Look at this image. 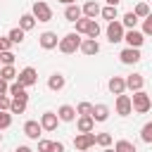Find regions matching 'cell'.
I'll use <instances>...</instances> for the list:
<instances>
[{
  "label": "cell",
  "mask_w": 152,
  "mask_h": 152,
  "mask_svg": "<svg viewBox=\"0 0 152 152\" xmlns=\"http://www.w3.org/2000/svg\"><path fill=\"white\" fill-rule=\"evenodd\" d=\"M81 43H83V38H81L76 31H71V33H66V36H62V38H59L57 50H59L62 55H74L76 50H81Z\"/></svg>",
  "instance_id": "cell-1"
},
{
  "label": "cell",
  "mask_w": 152,
  "mask_h": 152,
  "mask_svg": "<svg viewBox=\"0 0 152 152\" xmlns=\"http://www.w3.org/2000/svg\"><path fill=\"white\" fill-rule=\"evenodd\" d=\"M133 112L135 114H147L150 109H152V100H150V95L145 93V90H138V93H133Z\"/></svg>",
  "instance_id": "cell-2"
},
{
  "label": "cell",
  "mask_w": 152,
  "mask_h": 152,
  "mask_svg": "<svg viewBox=\"0 0 152 152\" xmlns=\"http://www.w3.org/2000/svg\"><path fill=\"white\" fill-rule=\"evenodd\" d=\"M31 14L36 17V21H50L52 19V7L45 2V0H36L33 2V7H31Z\"/></svg>",
  "instance_id": "cell-3"
},
{
  "label": "cell",
  "mask_w": 152,
  "mask_h": 152,
  "mask_svg": "<svg viewBox=\"0 0 152 152\" xmlns=\"http://www.w3.org/2000/svg\"><path fill=\"white\" fill-rule=\"evenodd\" d=\"M104 33H107V40H109V43H121L124 36H126V28H124V24L116 19V21H109V24H107Z\"/></svg>",
  "instance_id": "cell-4"
},
{
  "label": "cell",
  "mask_w": 152,
  "mask_h": 152,
  "mask_svg": "<svg viewBox=\"0 0 152 152\" xmlns=\"http://www.w3.org/2000/svg\"><path fill=\"white\" fill-rule=\"evenodd\" d=\"M17 81H19L24 88H31V86H36V83H38V71H36L33 66H24V69L19 71Z\"/></svg>",
  "instance_id": "cell-5"
},
{
  "label": "cell",
  "mask_w": 152,
  "mask_h": 152,
  "mask_svg": "<svg viewBox=\"0 0 152 152\" xmlns=\"http://www.w3.org/2000/svg\"><path fill=\"white\" fill-rule=\"evenodd\" d=\"M114 109H116V114L119 116H128L131 112H133V100H131V95H116V102H114Z\"/></svg>",
  "instance_id": "cell-6"
},
{
  "label": "cell",
  "mask_w": 152,
  "mask_h": 152,
  "mask_svg": "<svg viewBox=\"0 0 152 152\" xmlns=\"http://www.w3.org/2000/svg\"><path fill=\"white\" fill-rule=\"evenodd\" d=\"M93 145H97V142H95V133H76L74 147H76L78 152H86V150H90Z\"/></svg>",
  "instance_id": "cell-7"
},
{
  "label": "cell",
  "mask_w": 152,
  "mask_h": 152,
  "mask_svg": "<svg viewBox=\"0 0 152 152\" xmlns=\"http://www.w3.org/2000/svg\"><path fill=\"white\" fill-rule=\"evenodd\" d=\"M38 45H40L43 50H55V48L59 45V38H57L55 31H43V33L38 36Z\"/></svg>",
  "instance_id": "cell-8"
},
{
  "label": "cell",
  "mask_w": 152,
  "mask_h": 152,
  "mask_svg": "<svg viewBox=\"0 0 152 152\" xmlns=\"http://www.w3.org/2000/svg\"><path fill=\"white\" fill-rule=\"evenodd\" d=\"M119 59H121V64H138L140 59H142V55H140V50L138 48H124L121 52H119Z\"/></svg>",
  "instance_id": "cell-9"
},
{
  "label": "cell",
  "mask_w": 152,
  "mask_h": 152,
  "mask_svg": "<svg viewBox=\"0 0 152 152\" xmlns=\"http://www.w3.org/2000/svg\"><path fill=\"white\" fill-rule=\"evenodd\" d=\"M124 40L128 43V48H142V43H145V33L142 31H138V28H131V31H126V36H124Z\"/></svg>",
  "instance_id": "cell-10"
},
{
  "label": "cell",
  "mask_w": 152,
  "mask_h": 152,
  "mask_svg": "<svg viewBox=\"0 0 152 152\" xmlns=\"http://www.w3.org/2000/svg\"><path fill=\"white\" fill-rule=\"evenodd\" d=\"M107 88L112 95H124L126 93V76H112L107 81Z\"/></svg>",
  "instance_id": "cell-11"
},
{
  "label": "cell",
  "mask_w": 152,
  "mask_h": 152,
  "mask_svg": "<svg viewBox=\"0 0 152 152\" xmlns=\"http://www.w3.org/2000/svg\"><path fill=\"white\" fill-rule=\"evenodd\" d=\"M57 124H59V116H57V112H43L40 114V126H43V131H55L57 128Z\"/></svg>",
  "instance_id": "cell-12"
},
{
  "label": "cell",
  "mask_w": 152,
  "mask_h": 152,
  "mask_svg": "<svg viewBox=\"0 0 152 152\" xmlns=\"http://www.w3.org/2000/svg\"><path fill=\"white\" fill-rule=\"evenodd\" d=\"M40 133H43V126H40V121H33V119H28V121L24 124V135H26V138H31V140H40Z\"/></svg>",
  "instance_id": "cell-13"
},
{
  "label": "cell",
  "mask_w": 152,
  "mask_h": 152,
  "mask_svg": "<svg viewBox=\"0 0 152 152\" xmlns=\"http://www.w3.org/2000/svg\"><path fill=\"white\" fill-rule=\"evenodd\" d=\"M142 86H145V78H142V74H128L126 76V90H131V93H138V90H142Z\"/></svg>",
  "instance_id": "cell-14"
},
{
  "label": "cell",
  "mask_w": 152,
  "mask_h": 152,
  "mask_svg": "<svg viewBox=\"0 0 152 152\" xmlns=\"http://www.w3.org/2000/svg\"><path fill=\"white\" fill-rule=\"evenodd\" d=\"M100 12H102V7H100L97 0H86L83 2V17L86 19H95V17H100Z\"/></svg>",
  "instance_id": "cell-15"
},
{
  "label": "cell",
  "mask_w": 152,
  "mask_h": 152,
  "mask_svg": "<svg viewBox=\"0 0 152 152\" xmlns=\"http://www.w3.org/2000/svg\"><path fill=\"white\" fill-rule=\"evenodd\" d=\"M64 86H66V78H64V74H59V71L50 74V78H48V88H50L52 93H59Z\"/></svg>",
  "instance_id": "cell-16"
},
{
  "label": "cell",
  "mask_w": 152,
  "mask_h": 152,
  "mask_svg": "<svg viewBox=\"0 0 152 152\" xmlns=\"http://www.w3.org/2000/svg\"><path fill=\"white\" fill-rule=\"evenodd\" d=\"M81 52H83L86 57H93V55L100 52V43L93 40V38H83V43H81Z\"/></svg>",
  "instance_id": "cell-17"
},
{
  "label": "cell",
  "mask_w": 152,
  "mask_h": 152,
  "mask_svg": "<svg viewBox=\"0 0 152 152\" xmlns=\"http://www.w3.org/2000/svg\"><path fill=\"white\" fill-rule=\"evenodd\" d=\"M10 97H14V100H24V102H28V93H26V88L19 83V81H14V83H10Z\"/></svg>",
  "instance_id": "cell-18"
},
{
  "label": "cell",
  "mask_w": 152,
  "mask_h": 152,
  "mask_svg": "<svg viewBox=\"0 0 152 152\" xmlns=\"http://www.w3.org/2000/svg\"><path fill=\"white\" fill-rule=\"evenodd\" d=\"M95 128V119L93 116H78L76 119V131L78 133H93Z\"/></svg>",
  "instance_id": "cell-19"
},
{
  "label": "cell",
  "mask_w": 152,
  "mask_h": 152,
  "mask_svg": "<svg viewBox=\"0 0 152 152\" xmlns=\"http://www.w3.org/2000/svg\"><path fill=\"white\" fill-rule=\"evenodd\" d=\"M57 116H59V121L69 124V121L76 119V107H71V104H62V107L57 109Z\"/></svg>",
  "instance_id": "cell-20"
},
{
  "label": "cell",
  "mask_w": 152,
  "mask_h": 152,
  "mask_svg": "<svg viewBox=\"0 0 152 152\" xmlns=\"http://www.w3.org/2000/svg\"><path fill=\"white\" fill-rule=\"evenodd\" d=\"M93 119H95V124H102V121H107L109 119V107L107 104H93Z\"/></svg>",
  "instance_id": "cell-21"
},
{
  "label": "cell",
  "mask_w": 152,
  "mask_h": 152,
  "mask_svg": "<svg viewBox=\"0 0 152 152\" xmlns=\"http://www.w3.org/2000/svg\"><path fill=\"white\" fill-rule=\"evenodd\" d=\"M83 17V7H78V5H66V10H64V19L66 21H78Z\"/></svg>",
  "instance_id": "cell-22"
},
{
  "label": "cell",
  "mask_w": 152,
  "mask_h": 152,
  "mask_svg": "<svg viewBox=\"0 0 152 152\" xmlns=\"http://www.w3.org/2000/svg\"><path fill=\"white\" fill-rule=\"evenodd\" d=\"M17 69H14V64H7V66H0V78L2 81H7V83H14L17 81Z\"/></svg>",
  "instance_id": "cell-23"
},
{
  "label": "cell",
  "mask_w": 152,
  "mask_h": 152,
  "mask_svg": "<svg viewBox=\"0 0 152 152\" xmlns=\"http://www.w3.org/2000/svg\"><path fill=\"white\" fill-rule=\"evenodd\" d=\"M119 21L124 24V28H126V31H131V28H135V26H138V21H140V19H138V17H135V12L131 10V12H126Z\"/></svg>",
  "instance_id": "cell-24"
},
{
  "label": "cell",
  "mask_w": 152,
  "mask_h": 152,
  "mask_svg": "<svg viewBox=\"0 0 152 152\" xmlns=\"http://www.w3.org/2000/svg\"><path fill=\"white\" fill-rule=\"evenodd\" d=\"M24 36H26V31H24V28H19V26H14V28L7 33V38H10V43H12V45H21V43H24Z\"/></svg>",
  "instance_id": "cell-25"
},
{
  "label": "cell",
  "mask_w": 152,
  "mask_h": 152,
  "mask_svg": "<svg viewBox=\"0 0 152 152\" xmlns=\"http://www.w3.org/2000/svg\"><path fill=\"white\" fill-rule=\"evenodd\" d=\"M36 26V17L31 14V12H26V14H21L19 17V28H24V31H31Z\"/></svg>",
  "instance_id": "cell-26"
},
{
  "label": "cell",
  "mask_w": 152,
  "mask_h": 152,
  "mask_svg": "<svg viewBox=\"0 0 152 152\" xmlns=\"http://www.w3.org/2000/svg\"><path fill=\"white\" fill-rule=\"evenodd\" d=\"M100 17H102V19H107V21H116V19H119V10H116V7H112V5H107V7H102Z\"/></svg>",
  "instance_id": "cell-27"
},
{
  "label": "cell",
  "mask_w": 152,
  "mask_h": 152,
  "mask_svg": "<svg viewBox=\"0 0 152 152\" xmlns=\"http://www.w3.org/2000/svg\"><path fill=\"white\" fill-rule=\"evenodd\" d=\"M133 12H135L138 19H147V17H150V5H147V2H138V5L133 7Z\"/></svg>",
  "instance_id": "cell-28"
},
{
  "label": "cell",
  "mask_w": 152,
  "mask_h": 152,
  "mask_svg": "<svg viewBox=\"0 0 152 152\" xmlns=\"http://www.w3.org/2000/svg\"><path fill=\"white\" fill-rule=\"evenodd\" d=\"M114 150H116V152H138V150H135V145H133L131 140H116Z\"/></svg>",
  "instance_id": "cell-29"
},
{
  "label": "cell",
  "mask_w": 152,
  "mask_h": 152,
  "mask_svg": "<svg viewBox=\"0 0 152 152\" xmlns=\"http://www.w3.org/2000/svg\"><path fill=\"white\" fill-rule=\"evenodd\" d=\"M76 114L78 116H93V104L90 102H78L76 104Z\"/></svg>",
  "instance_id": "cell-30"
},
{
  "label": "cell",
  "mask_w": 152,
  "mask_h": 152,
  "mask_svg": "<svg viewBox=\"0 0 152 152\" xmlns=\"http://www.w3.org/2000/svg\"><path fill=\"white\" fill-rule=\"evenodd\" d=\"M95 142L104 150V147H112V133H97L95 135Z\"/></svg>",
  "instance_id": "cell-31"
},
{
  "label": "cell",
  "mask_w": 152,
  "mask_h": 152,
  "mask_svg": "<svg viewBox=\"0 0 152 152\" xmlns=\"http://www.w3.org/2000/svg\"><path fill=\"white\" fill-rule=\"evenodd\" d=\"M140 140H142V142H147V145L152 142V121H147V124L140 128Z\"/></svg>",
  "instance_id": "cell-32"
},
{
  "label": "cell",
  "mask_w": 152,
  "mask_h": 152,
  "mask_svg": "<svg viewBox=\"0 0 152 152\" xmlns=\"http://www.w3.org/2000/svg\"><path fill=\"white\" fill-rule=\"evenodd\" d=\"M100 31H102V28H100V24H97V19H90V26H88V33H86V36H88V38H93V40H97V36H100Z\"/></svg>",
  "instance_id": "cell-33"
},
{
  "label": "cell",
  "mask_w": 152,
  "mask_h": 152,
  "mask_svg": "<svg viewBox=\"0 0 152 152\" xmlns=\"http://www.w3.org/2000/svg\"><path fill=\"white\" fill-rule=\"evenodd\" d=\"M10 112H12V114H24V112H26V102L12 97V107H10Z\"/></svg>",
  "instance_id": "cell-34"
},
{
  "label": "cell",
  "mask_w": 152,
  "mask_h": 152,
  "mask_svg": "<svg viewBox=\"0 0 152 152\" xmlns=\"http://www.w3.org/2000/svg\"><path fill=\"white\" fill-rule=\"evenodd\" d=\"M12 126V112H0V131Z\"/></svg>",
  "instance_id": "cell-35"
},
{
  "label": "cell",
  "mask_w": 152,
  "mask_h": 152,
  "mask_svg": "<svg viewBox=\"0 0 152 152\" xmlns=\"http://www.w3.org/2000/svg\"><path fill=\"white\" fill-rule=\"evenodd\" d=\"M88 26H90V19L81 17V19L76 21V33H78V36H81V33H88Z\"/></svg>",
  "instance_id": "cell-36"
},
{
  "label": "cell",
  "mask_w": 152,
  "mask_h": 152,
  "mask_svg": "<svg viewBox=\"0 0 152 152\" xmlns=\"http://www.w3.org/2000/svg\"><path fill=\"white\" fill-rule=\"evenodd\" d=\"M0 62H2V66H7V64H14V52H12V50H7V52H0Z\"/></svg>",
  "instance_id": "cell-37"
},
{
  "label": "cell",
  "mask_w": 152,
  "mask_h": 152,
  "mask_svg": "<svg viewBox=\"0 0 152 152\" xmlns=\"http://www.w3.org/2000/svg\"><path fill=\"white\" fill-rule=\"evenodd\" d=\"M12 107V97L10 95H0V112H10Z\"/></svg>",
  "instance_id": "cell-38"
},
{
  "label": "cell",
  "mask_w": 152,
  "mask_h": 152,
  "mask_svg": "<svg viewBox=\"0 0 152 152\" xmlns=\"http://www.w3.org/2000/svg\"><path fill=\"white\" fill-rule=\"evenodd\" d=\"M142 33L145 36H152V12H150L147 19H142Z\"/></svg>",
  "instance_id": "cell-39"
},
{
  "label": "cell",
  "mask_w": 152,
  "mask_h": 152,
  "mask_svg": "<svg viewBox=\"0 0 152 152\" xmlns=\"http://www.w3.org/2000/svg\"><path fill=\"white\" fill-rule=\"evenodd\" d=\"M38 152H52V140H38Z\"/></svg>",
  "instance_id": "cell-40"
},
{
  "label": "cell",
  "mask_w": 152,
  "mask_h": 152,
  "mask_svg": "<svg viewBox=\"0 0 152 152\" xmlns=\"http://www.w3.org/2000/svg\"><path fill=\"white\" fill-rule=\"evenodd\" d=\"M12 48V43H10V38L7 36H0V52H7Z\"/></svg>",
  "instance_id": "cell-41"
},
{
  "label": "cell",
  "mask_w": 152,
  "mask_h": 152,
  "mask_svg": "<svg viewBox=\"0 0 152 152\" xmlns=\"http://www.w3.org/2000/svg\"><path fill=\"white\" fill-rule=\"evenodd\" d=\"M0 95H10V83L0 78Z\"/></svg>",
  "instance_id": "cell-42"
},
{
  "label": "cell",
  "mask_w": 152,
  "mask_h": 152,
  "mask_svg": "<svg viewBox=\"0 0 152 152\" xmlns=\"http://www.w3.org/2000/svg\"><path fill=\"white\" fill-rule=\"evenodd\" d=\"M52 152H64V142H59V140H52Z\"/></svg>",
  "instance_id": "cell-43"
},
{
  "label": "cell",
  "mask_w": 152,
  "mask_h": 152,
  "mask_svg": "<svg viewBox=\"0 0 152 152\" xmlns=\"http://www.w3.org/2000/svg\"><path fill=\"white\" fill-rule=\"evenodd\" d=\"M14 152H33V150H31V147H28V145H19V147H17V150H14Z\"/></svg>",
  "instance_id": "cell-44"
},
{
  "label": "cell",
  "mask_w": 152,
  "mask_h": 152,
  "mask_svg": "<svg viewBox=\"0 0 152 152\" xmlns=\"http://www.w3.org/2000/svg\"><path fill=\"white\" fill-rule=\"evenodd\" d=\"M104 2H107V5H112V7H116V5L121 2V0H104Z\"/></svg>",
  "instance_id": "cell-45"
},
{
  "label": "cell",
  "mask_w": 152,
  "mask_h": 152,
  "mask_svg": "<svg viewBox=\"0 0 152 152\" xmlns=\"http://www.w3.org/2000/svg\"><path fill=\"white\" fill-rule=\"evenodd\" d=\"M59 2H64V5H76V0H59Z\"/></svg>",
  "instance_id": "cell-46"
},
{
  "label": "cell",
  "mask_w": 152,
  "mask_h": 152,
  "mask_svg": "<svg viewBox=\"0 0 152 152\" xmlns=\"http://www.w3.org/2000/svg\"><path fill=\"white\" fill-rule=\"evenodd\" d=\"M102 152H116V150H112V147H104V150H102Z\"/></svg>",
  "instance_id": "cell-47"
},
{
  "label": "cell",
  "mask_w": 152,
  "mask_h": 152,
  "mask_svg": "<svg viewBox=\"0 0 152 152\" xmlns=\"http://www.w3.org/2000/svg\"><path fill=\"white\" fill-rule=\"evenodd\" d=\"M0 142H2V133H0Z\"/></svg>",
  "instance_id": "cell-48"
},
{
  "label": "cell",
  "mask_w": 152,
  "mask_h": 152,
  "mask_svg": "<svg viewBox=\"0 0 152 152\" xmlns=\"http://www.w3.org/2000/svg\"><path fill=\"white\" fill-rule=\"evenodd\" d=\"M86 152H88V150H86Z\"/></svg>",
  "instance_id": "cell-49"
}]
</instances>
